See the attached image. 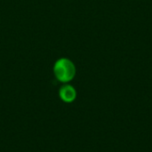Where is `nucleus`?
<instances>
[{
  "instance_id": "obj_1",
  "label": "nucleus",
  "mask_w": 152,
  "mask_h": 152,
  "mask_svg": "<svg viewBox=\"0 0 152 152\" xmlns=\"http://www.w3.org/2000/svg\"><path fill=\"white\" fill-rule=\"evenodd\" d=\"M77 69L72 61L68 58H61L53 65V74L57 80L68 84L75 77Z\"/></svg>"
},
{
  "instance_id": "obj_2",
  "label": "nucleus",
  "mask_w": 152,
  "mask_h": 152,
  "mask_svg": "<svg viewBox=\"0 0 152 152\" xmlns=\"http://www.w3.org/2000/svg\"><path fill=\"white\" fill-rule=\"evenodd\" d=\"M59 96L62 102L66 103H71L77 99V90L73 86L65 84L60 88Z\"/></svg>"
}]
</instances>
